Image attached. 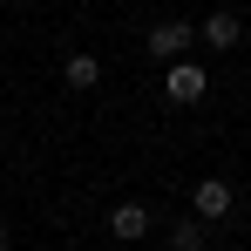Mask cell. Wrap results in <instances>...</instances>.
Here are the masks:
<instances>
[{
	"label": "cell",
	"instance_id": "6da1fadb",
	"mask_svg": "<svg viewBox=\"0 0 251 251\" xmlns=\"http://www.w3.org/2000/svg\"><path fill=\"white\" fill-rule=\"evenodd\" d=\"M231 210H238L231 176H204V183H190V217H197V224H224Z\"/></svg>",
	"mask_w": 251,
	"mask_h": 251
},
{
	"label": "cell",
	"instance_id": "7a4b0ae2",
	"mask_svg": "<svg viewBox=\"0 0 251 251\" xmlns=\"http://www.w3.org/2000/svg\"><path fill=\"white\" fill-rule=\"evenodd\" d=\"M190 41H197V21H156L150 34H143V48L156 54V61H190Z\"/></svg>",
	"mask_w": 251,
	"mask_h": 251
},
{
	"label": "cell",
	"instance_id": "3957f363",
	"mask_svg": "<svg viewBox=\"0 0 251 251\" xmlns=\"http://www.w3.org/2000/svg\"><path fill=\"white\" fill-rule=\"evenodd\" d=\"M204 88H210V68H204V61H170V68H163V95L176 102V109L204 102Z\"/></svg>",
	"mask_w": 251,
	"mask_h": 251
},
{
	"label": "cell",
	"instance_id": "277c9868",
	"mask_svg": "<svg viewBox=\"0 0 251 251\" xmlns=\"http://www.w3.org/2000/svg\"><path fill=\"white\" fill-rule=\"evenodd\" d=\"M197 41L217 48V54H231V48L245 41V21H238L231 7H224V14H204V21H197Z\"/></svg>",
	"mask_w": 251,
	"mask_h": 251
},
{
	"label": "cell",
	"instance_id": "5b68a950",
	"mask_svg": "<svg viewBox=\"0 0 251 251\" xmlns=\"http://www.w3.org/2000/svg\"><path fill=\"white\" fill-rule=\"evenodd\" d=\"M150 204H136V197H123V204L109 210V238H123V245H136V238H150Z\"/></svg>",
	"mask_w": 251,
	"mask_h": 251
},
{
	"label": "cell",
	"instance_id": "8992f818",
	"mask_svg": "<svg viewBox=\"0 0 251 251\" xmlns=\"http://www.w3.org/2000/svg\"><path fill=\"white\" fill-rule=\"evenodd\" d=\"M61 82L75 88V95H88V88L102 82V61H95V54H68V61H61Z\"/></svg>",
	"mask_w": 251,
	"mask_h": 251
},
{
	"label": "cell",
	"instance_id": "52a82bcc",
	"mask_svg": "<svg viewBox=\"0 0 251 251\" xmlns=\"http://www.w3.org/2000/svg\"><path fill=\"white\" fill-rule=\"evenodd\" d=\"M170 251H210V238H204V224H197V217H183V224L170 231Z\"/></svg>",
	"mask_w": 251,
	"mask_h": 251
},
{
	"label": "cell",
	"instance_id": "ba28073f",
	"mask_svg": "<svg viewBox=\"0 0 251 251\" xmlns=\"http://www.w3.org/2000/svg\"><path fill=\"white\" fill-rule=\"evenodd\" d=\"M0 251H14V224L7 217H0Z\"/></svg>",
	"mask_w": 251,
	"mask_h": 251
},
{
	"label": "cell",
	"instance_id": "9c48e42d",
	"mask_svg": "<svg viewBox=\"0 0 251 251\" xmlns=\"http://www.w3.org/2000/svg\"><path fill=\"white\" fill-rule=\"evenodd\" d=\"M0 136H7V123H0Z\"/></svg>",
	"mask_w": 251,
	"mask_h": 251
}]
</instances>
